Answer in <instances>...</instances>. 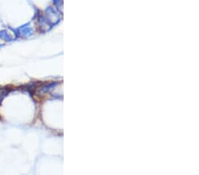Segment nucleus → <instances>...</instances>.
<instances>
[{
    "mask_svg": "<svg viewBox=\"0 0 199 175\" xmlns=\"http://www.w3.org/2000/svg\"><path fill=\"white\" fill-rule=\"evenodd\" d=\"M8 93V90L6 89H0V102H1L4 97L7 95Z\"/></svg>",
    "mask_w": 199,
    "mask_h": 175,
    "instance_id": "obj_1",
    "label": "nucleus"
},
{
    "mask_svg": "<svg viewBox=\"0 0 199 175\" xmlns=\"http://www.w3.org/2000/svg\"><path fill=\"white\" fill-rule=\"evenodd\" d=\"M1 46H2V45H0V48H1Z\"/></svg>",
    "mask_w": 199,
    "mask_h": 175,
    "instance_id": "obj_2",
    "label": "nucleus"
}]
</instances>
